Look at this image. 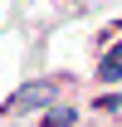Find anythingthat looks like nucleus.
<instances>
[{
    "label": "nucleus",
    "instance_id": "nucleus-1",
    "mask_svg": "<svg viewBox=\"0 0 122 127\" xmlns=\"http://www.w3.org/2000/svg\"><path fill=\"white\" fill-rule=\"evenodd\" d=\"M54 93H59L54 83H30V88H20V93L10 98L5 108H10V112H34V108H44V103H49Z\"/></svg>",
    "mask_w": 122,
    "mask_h": 127
},
{
    "label": "nucleus",
    "instance_id": "nucleus-2",
    "mask_svg": "<svg viewBox=\"0 0 122 127\" xmlns=\"http://www.w3.org/2000/svg\"><path fill=\"white\" fill-rule=\"evenodd\" d=\"M98 78H103V83H117L122 78V44H112V54L98 64Z\"/></svg>",
    "mask_w": 122,
    "mask_h": 127
},
{
    "label": "nucleus",
    "instance_id": "nucleus-3",
    "mask_svg": "<svg viewBox=\"0 0 122 127\" xmlns=\"http://www.w3.org/2000/svg\"><path fill=\"white\" fill-rule=\"evenodd\" d=\"M44 117H49V122H54V127H68V122H73V117H78V112H73V108H49Z\"/></svg>",
    "mask_w": 122,
    "mask_h": 127
}]
</instances>
